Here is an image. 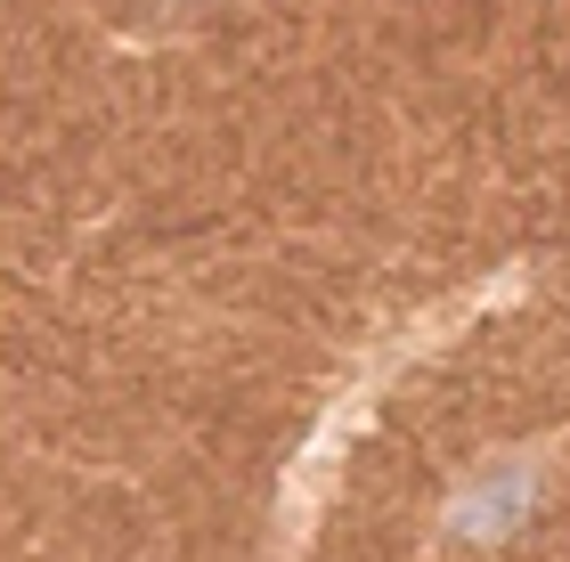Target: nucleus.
<instances>
[{
    "label": "nucleus",
    "instance_id": "1",
    "mask_svg": "<svg viewBox=\"0 0 570 562\" xmlns=\"http://www.w3.org/2000/svg\"><path fill=\"white\" fill-rule=\"evenodd\" d=\"M522 497H530V473H522V465H505V473H498V490H481L473 505H464L473 539H498V530H513V514H522Z\"/></svg>",
    "mask_w": 570,
    "mask_h": 562
}]
</instances>
